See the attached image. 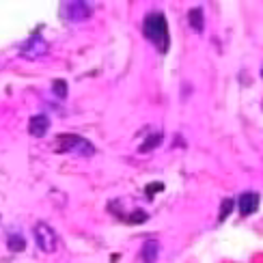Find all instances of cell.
I'll use <instances>...</instances> for the list:
<instances>
[{
	"label": "cell",
	"mask_w": 263,
	"mask_h": 263,
	"mask_svg": "<svg viewBox=\"0 0 263 263\" xmlns=\"http://www.w3.org/2000/svg\"><path fill=\"white\" fill-rule=\"evenodd\" d=\"M142 33L156 48L166 54L168 52V43H170V37H168V22L162 11H151L144 15L142 20Z\"/></svg>",
	"instance_id": "6da1fadb"
},
{
	"label": "cell",
	"mask_w": 263,
	"mask_h": 263,
	"mask_svg": "<svg viewBox=\"0 0 263 263\" xmlns=\"http://www.w3.org/2000/svg\"><path fill=\"white\" fill-rule=\"evenodd\" d=\"M54 151L59 153H76V156H93L95 147L93 142H89L86 138L78 134H61L54 140Z\"/></svg>",
	"instance_id": "7a4b0ae2"
},
{
	"label": "cell",
	"mask_w": 263,
	"mask_h": 263,
	"mask_svg": "<svg viewBox=\"0 0 263 263\" xmlns=\"http://www.w3.org/2000/svg\"><path fill=\"white\" fill-rule=\"evenodd\" d=\"M33 231H35V242H37V246H39L43 252H54V250H56L59 238H56V231H54L50 224L37 222Z\"/></svg>",
	"instance_id": "3957f363"
},
{
	"label": "cell",
	"mask_w": 263,
	"mask_h": 263,
	"mask_svg": "<svg viewBox=\"0 0 263 263\" xmlns=\"http://www.w3.org/2000/svg\"><path fill=\"white\" fill-rule=\"evenodd\" d=\"M48 50H50V43L45 41L41 35H33V37H28L20 45V54L24 59H31V61H37V59L45 56Z\"/></svg>",
	"instance_id": "277c9868"
},
{
	"label": "cell",
	"mask_w": 263,
	"mask_h": 263,
	"mask_svg": "<svg viewBox=\"0 0 263 263\" xmlns=\"http://www.w3.org/2000/svg\"><path fill=\"white\" fill-rule=\"evenodd\" d=\"M259 203H261V196L257 192H242L238 196V210L242 218H248L259 210Z\"/></svg>",
	"instance_id": "5b68a950"
},
{
	"label": "cell",
	"mask_w": 263,
	"mask_h": 263,
	"mask_svg": "<svg viewBox=\"0 0 263 263\" xmlns=\"http://www.w3.org/2000/svg\"><path fill=\"white\" fill-rule=\"evenodd\" d=\"M65 9H67V17L71 22H82V20H86V17L93 15V7H91L89 3H80V0H76V3H67Z\"/></svg>",
	"instance_id": "8992f818"
},
{
	"label": "cell",
	"mask_w": 263,
	"mask_h": 263,
	"mask_svg": "<svg viewBox=\"0 0 263 263\" xmlns=\"http://www.w3.org/2000/svg\"><path fill=\"white\" fill-rule=\"evenodd\" d=\"M48 130H50V119L45 114H35L33 119L28 121V132H31V136H35V138L45 136Z\"/></svg>",
	"instance_id": "52a82bcc"
},
{
	"label": "cell",
	"mask_w": 263,
	"mask_h": 263,
	"mask_svg": "<svg viewBox=\"0 0 263 263\" xmlns=\"http://www.w3.org/2000/svg\"><path fill=\"white\" fill-rule=\"evenodd\" d=\"M160 257V242L156 240H147L142 244V248H140V259L142 263H156Z\"/></svg>",
	"instance_id": "ba28073f"
},
{
	"label": "cell",
	"mask_w": 263,
	"mask_h": 263,
	"mask_svg": "<svg viewBox=\"0 0 263 263\" xmlns=\"http://www.w3.org/2000/svg\"><path fill=\"white\" fill-rule=\"evenodd\" d=\"M188 24H190V28L196 31V33H201V31H203V26H205L203 7H194V9H190V13H188Z\"/></svg>",
	"instance_id": "9c48e42d"
},
{
	"label": "cell",
	"mask_w": 263,
	"mask_h": 263,
	"mask_svg": "<svg viewBox=\"0 0 263 263\" xmlns=\"http://www.w3.org/2000/svg\"><path fill=\"white\" fill-rule=\"evenodd\" d=\"M162 138H164V136H162V132H151L147 138L140 142L138 151H140V153H149V151H153L156 147H160V144H162Z\"/></svg>",
	"instance_id": "30bf717a"
},
{
	"label": "cell",
	"mask_w": 263,
	"mask_h": 263,
	"mask_svg": "<svg viewBox=\"0 0 263 263\" xmlns=\"http://www.w3.org/2000/svg\"><path fill=\"white\" fill-rule=\"evenodd\" d=\"M7 248L11 252H22L26 248V240L22 238L20 233H11L9 235V240H7Z\"/></svg>",
	"instance_id": "8fae6325"
},
{
	"label": "cell",
	"mask_w": 263,
	"mask_h": 263,
	"mask_svg": "<svg viewBox=\"0 0 263 263\" xmlns=\"http://www.w3.org/2000/svg\"><path fill=\"white\" fill-rule=\"evenodd\" d=\"M233 207H235L233 198H224V201L220 203V214H218V220H220V222H224L226 218H229L231 212H233Z\"/></svg>",
	"instance_id": "7c38bea8"
},
{
	"label": "cell",
	"mask_w": 263,
	"mask_h": 263,
	"mask_svg": "<svg viewBox=\"0 0 263 263\" xmlns=\"http://www.w3.org/2000/svg\"><path fill=\"white\" fill-rule=\"evenodd\" d=\"M149 220V214L144 212V210H136V212H132L128 218H125V222L128 224H142V222H147Z\"/></svg>",
	"instance_id": "4fadbf2b"
},
{
	"label": "cell",
	"mask_w": 263,
	"mask_h": 263,
	"mask_svg": "<svg viewBox=\"0 0 263 263\" xmlns=\"http://www.w3.org/2000/svg\"><path fill=\"white\" fill-rule=\"evenodd\" d=\"M52 93L54 95H56L59 99H65L67 97V82H65V80H54V82H52Z\"/></svg>",
	"instance_id": "5bb4252c"
},
{
	"label": "cell",
	"mask_w": 263,
	"mask_h": 263,
	"mask_svg": "<svg viewBox=\"0 0 263 263\" xmlns=\"http://www.w3.org/2000/svg\"><path fill=\"white\" fill-rule=\"evenodd\" d=\"M162 190H164V184H160V181H158V184H149L147 188H144V192H147V196L151 198L156 192H162Z\"/></svg>",
	"instance_id": "9a60e30c"
},
{
	"label": "cell",
	"mask_w": 263,
	"mask_h": 263,
	"mask_svg": "<svg viewBox=\"0 0 263 263\" xmlns=\"http://www.w3.org/2000/svg\"><path fill=\"white\" fill-rule=\"evenodd\" d=\"M261 76H263V69H261Z\"/></svg>",
	"instance_id": "2e32d148"
},
{
	"label": "cell",
	"mask_w": 263,
	"mask_h": 263,
	"mask_svg": "<svg viewBox=\"0 0 263 263\" xmlns=\"http://www.w3.org/2000/svg\"><path fill=\"white\" fill-rule=\"evenodd\" d=\"M261 108H263V102H261Z\"/></svg>",
	"instance_id": "e0dca14e"
}]
</instances>
